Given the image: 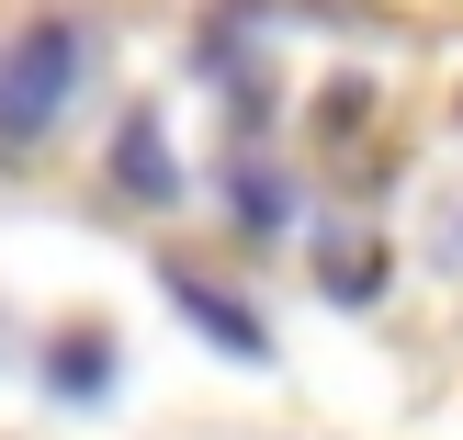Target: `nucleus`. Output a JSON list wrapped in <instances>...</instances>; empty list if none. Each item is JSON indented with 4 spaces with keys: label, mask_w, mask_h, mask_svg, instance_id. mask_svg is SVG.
<instances>
[{
    "label": "nucleus",
    "mask_w": 463,
    "mask_h": 440,
    "mask_svg": "<svg viewBox=\"0 0 463 440\" xmlns=\"http://www.w3.org/2000/svg\"><path fill=\"white\" fill-rule=\"evenodd\" d=\"M238 226H283V181L249 170V181H238Z\"/></svg>",
    "instance_id": "6"
},
{
    "label": "nucleus",
    "mask_w": 463,
    "mask_h": 440,
    "mask_svg": "<svg viewBox=\"0 0 463 440\" xmlns=\"http://www.w3.org/2000/svg\"><path fill=\"white\" fill-rule=\"evenodd\" d=\"M90 68V23L80 12H45L12 34V57H0V147H34V136H57L68 90H80Z\"/></svg>",
    "instance_id": "1"
},
{
    "label": "nucleus",
    "mask_w": 463,
    "mask_h": 440,
    "mask_svg": "<svg viewBox=\"0 0 463 440\" xmlns=\"http://www.w3.org/2000/svg\"><path fill=\"white\" fill-rule=\"evenodd\" d=\"M317 260H328L339 305H373V283H384V248L373 238H317Z\"/></svg>",
    "instance_id": "5"
},
{
    "label": "nucleus",
    "mask_w": 463,
    "mask_h": 440,
    "mask_svg": "<svg viewBox=\"0 0 463 440\" xmlns=\"http://www.w3.org/2000/svg\"><path fill=\"white\" fill-rule=\"evenodd\" d=\"M113 181H125L136 203H170L181 192V158H170V136H158V113H125V136H113Z\"/></svg>",
    "instance_id": "2"
},
{
    "label": "nucleus",
    "mask_w": 463,
    "mask_h": 440,
    "mask_svg": "<svg viewBox=\"0 0 463 440\" xmlns=\"http://www.w3.org/2000/svg\"><path fill=\"white\" fill-rule=\"evenodd\" d=\"M170 294H181V316H193L203 339H226V351H249V361L271 351V339H260V316H249V305H226L215 283H193V271H170Z\"/></svg>",
    "instance_id": "3"
},
{
    "label": "nucleus",
    "mask_w": 463,
    "mask_h": 440,
    "mask_svg": "<svg viewBox=\"0 0 463 440\" xmlns=\"http://www.w3.org/2000/svg\"><path fill=\"white\" fill-rule=\"evenodd\" d=\"M45 373H57V396H102L113 339H102V328H57V339H45Z\"/></svg>",
    "instance_id": "4"
}]
</instances>
